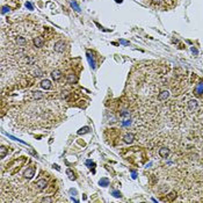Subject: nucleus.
Returning a JSON list of instances; mask_svg holds the SVG:
<instances>
[{"label":"nucleus","mask_w":203,"mask_h":203,"mask_svg":"<svg viewBox=\"0 0 203 203\" xmlns=\"http://www.w3.org/2000/svg\"><path fill=\"white\" fill-rule=\"evenodd\" d=\"M35 172H36V167L31 165L26 168V171L23 172V176L26 177V179H31V177L35 175Z\"/></svg>","instance_id":"1"},{"label":"nucleus","mask_w":203,"mask_h":203,"mask_svg":"<svg viewBox=\"0 0 203 203\" xmlns=\"http://www.w3.org/2000/svg\"><path fill=\"white\" fill-rule=\"evenodd\" d=\"M65 42L64 41H62V40H59V41H57L56 43H55V45H54V50L56 52H58V54H62V52H64V50H65Z\"/></svg>","instance_id":"2"},{"label":"nucleus","mask_w":203,"mask_h":203,"mask_svg":"<svg viewBox=\"0 0 203 203\" xmlns=\"http://www.w3.org/2000/svg\"><path fill=\"white\" fill-rule=\"evenodd\" d=\"M47 186H48V181H47V180H45V179H40L35 183V189L37 191H42V190H44Z\"/></svg>","instance_id":"3"},{"label":"nucleus","mask_w":203,"mask_h":203,"mask_svg":"<svg viewBox=\"0 0 203 203\" xmlns=\"http://www.w3.org/2000/svg\"><path fill=\"white\" fill-rule=\"evenodd\" d=\"M51 78L55 81H59V80L63 78V72H62L61 70H58V69H56V70H54L51 72Z\"/></svg>","instance_id":"4"},{"label":"nucleus","mask_w":203,"mask_h":203,"mask_svg":"<svg viewBox=\"0 0 203 203\" xmlns=\"http://www.w3.org/2000/svg\"><path fill=\"white\" fill-rule=\"evenodd\" d=\"M158 153H159V156L161 157V158H168V156H170V153H171V151H170V149L168 147H160L159 149V151H158Z\"/></svg>","instance_id":"5"},{"label":"nucleus","mask_w":203,"mask_h":203,"mask_svg":"<svg viewBox=\"0 0 203 203\" xmlns=\"http://www.w3.org/2000/svg\"><path fill=\"white\" fill-rule=\"evenodd\" d=\"M33 43L36 48H42L44 45V40L42 37H40V36H36V37H34Z\"/></svg>","instance_id":"6"},{"label":"nucleus","mask_w":203,"mask_h":203,"mask_svg":"<svg viewBox=\"0 0 203 203\" xmlns=\"http://www.w3.org/2000/svg\"><path fill=\"white\" fill-rule=\"evenodd\" d=\"M15 43H16L19 47H24V45L28 44V41L24 37H22V36H16V37H15Z\"/></svg>","instance_id":"7"},{"label":"nucleus","mask_w":203,"mask_h":203,"mask_svg":"<svg viewBox=\"0 0 203 203\" xmlns=\"http://www.w3.org/2000/svg\"><path fill=\"white\" fill-rule=\"evenodd\" d=\"M133 139H135V135L131 133V132H128L123 136V140H124V143H126V144H131V143L133 142Z\"/></svg>","instance_id":"8"},{"label":"nucleus","mask_w":203,"mask_h":203,"mask_svg":"<svg viewBox=\"0 0 203 203\" xmlns=\"http://www.w3.org/2000/svg\"><path fill=\"white\" fill-rule=\"evenodd\" d=\"M197 101L195 100V99H190V100L187 102V107H188V109L190 110V112H193L194 109H196L197 108Z\"/></svg>","instance_id":"9"},{"label":"nucleus","mask_w":203,"mask_h":203,"mask_svg":"<svg viewBox=\"0 0 203 203\" xmlns=\"http://www.w3.org/2000/svg\"><path fill=\"white\" fill-rule=\"evenodd\" d=\"M168 96H170V92L168 91H161L160 93L158 94V96H157V100L158 101H165L166 99H168Z\"/></svg>","instance_id":"10"},{"label":"nucleus","mask_w":203,"mask_h":203,"mask_svg":"<svg viewBox=\"0 0 203 203\" xmlns=\"http://www.w3.org/2000/svg\"><path fill=\"white\" fill-rule=\"evenodd\" d=\"M40 86L42 87V88H44V89H51L52 88L51 81H50V80H48V79H43L42 81H41Z\"/></svg>","instance_id":"11"},{"label":"nucleus","mask_w":203,"mask_h":203,"mask_svg":"<svg viewBox=\"0 0 203 203\" xmlns=\"http://www.w3.org/2000/svg\"><path fill=\"white\" fill-rule=\"evenodd\" d=\"M77 80H78V78L74 73H70V74L66 75V81H67V84H75Z\"/></svg>","instance_id":"12"},{"label":"nucleus","mask_w":203,"mask_h":203,"mask_svg":"<svg viewBox=\"0 0 203 203\" xmlns=\"http://www.w3.org/2000/svg\"><path fill=\"white\" fill-rule=\"evenodd\" d=\"M31 96H33V99L40 100V99L44 98V93H42V92H40V91H34V92H31Z\"/></svg>","instance_id":"13"},{"label":"nucleus","mask_w":203,"mask_h":203,"mask_svg":"<svg viewBox=\"0 0 203 203\" xmlns=\"http://www.w3.org/2000/svg\"><path fill=\"white\" fill-rule=\"evenodd\" d=\"M42 74H43V72L40 70V69H35V70L33 71V75H34V77L38 78V77H42Z\"/></svg>","instance_id":"14"},{"label":"nucleus","mask_w":203,"mask_h":203,"mask_svg":"<svg viewBox=\"0 0 203 203\" xmlns=\"http://www.w3.org/2000/svg\"><path fill=\"white\" fill-rule=\"evenodd\" d=\"M196 94H201V93H203V82H201L200 85H198L197 87H196Z\"/></svg>","instance_id":"15"},{"label":"nucleus","mask_w":203,"mask_h":203,"mask_svg":"<svg viewBox=\"0 0 203 203\" xmlns=\"http://www.w3.org/2000/svg\"><path fill=\"white\" fill-rule=\"evenodd\" d=\"M87 58H88L91 66H92V67H94V66H95V63H94V61H93V57H91V54H89V52H87Z\"/></svg>","instance_id":"16"},{"label":"nucleus","mask_w":203,"mask_h":203,"mask_svg":"<svg viewBox=\"0 0 203 203\" xmlns=\"http://www.w3.org/2000/svg\"><path fill=\"white\" fill-rule=\"evenodd\" d=\"M66 174L69 175V177H70L71 180H75L74 173H73V172H72V171H71V170H67V171H66Z\"/></svg>","instance_id":"17"},{"label":"nucleus","mask_w":203,"mask_h":203,"mask_svg":"<svg viewBox=\"0 0 203 203\" xmlns=\"http://www.w3.org/2000/svg\"><path fill=\"white\" fill-rule=\"evenodd\" d=\"M6 154H7V149H6L5 146H1V158H5L6 157Z\"/></svg>","instance_id":"18"},{"label":"nucleus","mask_w":203,"mask_h":203,"mask_svg":"<svg viewBox=\"0 0 203 203\" xmlns=\"http://www.w3.org/2000/svg\"><path fill=\"white\" fill-rule=\"evenodd\" d=\"M99 183H100L101 186L106 187V186H108V183H109V181H108V179H101V180H100V182H99Z\"/></svg>","instance_id":"19"},{"label":"nucleus","mask_w":203,"mask_h":203,"mask_svg":"<svg viewBox=\"0 0 203 203\" xmlns=\"http://www.w3.org/2000/svg\"><path fill=\"white\" fill-rule=\"evenodd\" d=\"M71 5H72V7H74V10L77 11V12H80V7L74 3V1H71Z\"/></svg>","instance_id":"20"},{"label":"nucleus","mask_w":203,"mask_h":203,"mask_svg":"<svg viewBox=\"0 0 203 203\" xmlns=\"http://www.w3.org/2000/svg\"><path fill=\"white\" fill-rule=\"evenodd\" d=\"M7 12H10V7H7V6H4L1 13H3V14H5V13H7Z\"/></svg>","instance_id":"21"},{"label":"nucleus","mask_w":203,"mask_h":203,"mask_svg":"<svg viewBox=\"0 0 203 203\" xmlns=\"http://www.w3.org/2000/svg\"><path fill=\"white\" fill-rule=\"evenodd\" d=\"M42 202H54V200L51 197H44L42 198Z\"/></svg>","instance_id":"22"},{"label":"nucleus","mask_w":203,"mask_h":203,"mask_svg":"<svg viewBox=\"0 0 203 203\" xmlns=\"http://www.w3.org/2000/svg\"><path fill=\"white\" fill-rule=\"evenodd\" d=\"M113 194H114V196H115V197H121V193H120V191H116V190H114V191H113Z\"/></svg>","instance_id":"23"},{"label":"nucleus","mask_w":203,"mask_h":203,"mask_svg":"<svg viewBox=\"0 0 203 203\" xmlns=\"http://www.w3.org/2000/svg\"><path fill=\"white\" fill-rule=\"evenodd\" d=\"M26 6L29 8V10H33V6H31V4H30V3H26Z\"/></svg>","instance_id":"24"},{"label":"nucleus","mask_w":203,"mask_h":203,"mask_svg":"<svg viewBox=\"0 0 203 203\" xmlns=\"http://www.w3.org/2000/svg\"><path fill=\"white\" fill-rule=\"evenodd\" d=\"M154 3H157V4H159V3H161V1H163V0H153Z\"/></svg>","instance_id":"25"},{"label":"nucleus","mask_w":203,"mask_h":203,"mask_svg":"<svg viewBox=\"0 0 203 203\" xmlns=\"http://www.w3.org/2000/svg\"><path fill=\"white\" fill-rule=\"evenodd\" d=\"M132 177H133V179H136V173L135 172H132Z\"/></svg>","instance_id":"26"}]
</instances>
